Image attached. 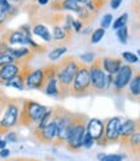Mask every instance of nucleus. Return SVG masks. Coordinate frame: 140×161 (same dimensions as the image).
I'll use <instances>...</instances> for the list:
<instances>
[{"instance_id": "4c0bfd02", "label": "nucleus", "mask_w": 140, "mask_h": 161, "mask_svg": "<svg viewBox=\"0 0 140 161\" xmlns=\"http://www.w3.org/2000/svg\"><path fill=\"white\" fill-rule=\"evenodd\" d=\"M7 100H8V96L3 91H0V117H2V113H3V110H4Z\"/></svg>"}, {"instance_id": "37998d69", "label": "nucleus", "mask_w": 140, "mask_h": 161, "mask_svg": "<svg viewBox=\"0 0 140 161\" xmlns=\"http://www.w3.org/2000/svg\"><path fill=\"white\" fill-rule=\"evenodd\" d=\"M3 161H33L31 158H26V157H13V158H7Z\"/></svg>"}, {"instance_id": "423d86ee", "label": "nucleus", "mask_w": 140, "mask_h": 161, "mask_svg": "<svg viewBox=\"0 0 140 161\" xmlns=\"http://www.w3.org/2000/svg\"><path fill=\"white\" fill-rule=\"evenodd\" d=\"M74 117V113L70 110L65 109L64 107H55L53 108V116L52 118L56 121L57 125V138L53 146L61 147L65 146L66 142V135H67V129Z\"/></svg>"}, {"instance_id": "ea45409f", "label": "nucleus", "mask_w": 140, "mask_h": 161, "mask_svg": "<svg viewBox=\"0 0 140 161\" xmlns=\"http://www.w3.org/2000/svg\"><path fill=\"white\" fill-rule=\"evenodd\" d=\"M9 47L3 39H0V55H3V53H8V51H9Z\"/></svg>"}, {"instance_id": "8fccbe9b", "label": "nucleus", "mask_w": 140, "mask_h": 161, "mask_svg": "<svg viewBox=\"0 0 140 161\" xmlns=\"http://www.w3.org/2000/svg\"><path fill=\"white\" fill-rule=\"evenodd\" d=\"M52 2H61V0H52Z\"/></svg>"}, {"instance_id": "c9c22d12", "label": "nucleus", "mask_w": 140, "mask_h": 161, "mask_svg": "<svg viewBox=\"0 0 140 161\" xmlns=\"http://www.w3.org/2000/svg\"><path fill=\"white\" fill-rule=\"evenodd\" d=\"M112 22H113V16L110 13H108V14H105L101 18V22H100V24H101V27L103 29H108V27H110Z\"/></svg>"}, {"instance_id": "1a4fd4ad", "label": "nucleus", "mask_w": 140, "mask_h": 161, "mask_svg": "<svg viewBox=\"0 0 140 161\" xmlns=\"http://www.w3.org/2000/svg\"><path fill=\"white\" fill-rule=\"evenodd\" d=\"M33 136L43 144H55L56 138H57V125L56 121L52 118V121L49 122L44 129L40 130H31Z\"/></svg>"}, {"instance_id": "49530a36", "label": "nucleus", "mask_w": 140, "mask_h": 161, "mask_svg": "<svg viewBox=\"0 0 140 161\" xmlns=\"http://www.w3.org/2000/svg\"><path fill=\"white\" fill-rule=\"evenodd\" d=\"M104 156H105V153H99V155H97V158H99V160H101Z\"/></svg>"}, {"instance_id": "7c9ffc66", "label": "nucleus", "mask_w": 140, "mask_h": 161, "mask_svg": "<svg viewBox=\"0 0 140 161\" xmlns=\"http://www.w3.org/2000/svg\"><path fill=\"white\" fill-rule=\"evenodd\" d=\"M4 139L7 143H17L18 142V134L16 131H13V130H11V131H7L4 134Z\"/></svg>"}, {"instance_id": "a878e982", "label": "nucleus", "mask_w": 140, "mask_h": 161, "mask_svg": "<svg viewBox=\"0 0 140 161\" xmlns=\"http://www.w3.org/2000/svg\"><path fill=\"white\" fill-rule=\"evenodd\" d=\"M52 116H53V108H49L48 110H47V113L43 116V118L39 121V124L35 126V129H33V130H40V129H44L49 122L52 121Z\"/></svg>"}, {"instance_id": "cd10ccee", "label": "nucleus", "mask_w": 140, "mask_h": 161, "mask_svg": "<svg viewBox=\"0 0 140 161\" xmlns=\"http://www.w3.org/2000/svg\"><path fill=\"white\" fill-rule=\"evenodd\" d=\"M104 35H105V29H103V27L96 29L95 31L92 33V35H91V43H92V44L99 43L100 40L104 38Z\"/></svg>"}, {"instance_id": "f8f14e48", "label": "nucleus", "mask_w": 140, "mask_h": 161, "mask_svg": "<svg viewBox=\"0 0 140 161\" xmlns=\"http://www.w3.org/2000/svg\"><path fill=\"white\" fill-rule=\"evenodd\" d=\"M122 119L119 117H112L105 121V143L109 144H116L119 142V127H121Z\"/></svg>"}, {"instance_id": "f3484780", "label": "nucleus", "mask_w": 140, "mask_h": 161, "mask_svg": "<svg viewBox=\"0 0 140 161\" xmlns=\"http://www.w3.org/2000/svg\"><path fill=\"white\" fill-rule=\"evenodd\" d=\"M51 9L55 12L72 11L79 14L83 11V5L78 4L75 0H61V2H51Z\"/></svg>"}, {"instance_id": "f257e3e1", "label": "nucleus", "mask_w": 140, "mask_h": 161, "mask_svg": "<svg viewBox=\"0 0 140 161\" xmlns=\"http://www.w3.org/2000/svg\"><path fill=\"white\" fill-rule=\"evenodd\" d=\"M78 69V60L74 56H67L60 58L56 64V77L58 82V99H65L69 96L70 87Z\"/></svg>"}, {"instance_id": "09e8293b", "label": "nucleus", "mask_w": 140, "mask_h": 161, "mask_svg": "<svg viewBox=\"0 0 140 161\" xmlns=\"http://www.w3.org/2000/svg\"><path fill=\"white\" fill-rule=\"evenodd\" d=\"M137 56L140 57V49H139V51H137Z\"/></svg>"}, {"instance_id": "393cba45", "label": "nucleus", "mask_w": 140, "mask_h": 161, "mask_svg": "<svg viewBox=\"0 0 140 161\" xmlns=\"http://www.w3.org/2000/svg\"><path fill=\"white\" fill-rule=\"evenodd\" d=\"M0 7H2L4 11H5V13L8 14L9 19H11L13 16H16V14L18 13V8H17L16 5L11 4V3L8 2V0H0Z\"/></svg>"}, {"instance_id": "72a5a7b5", "label": "nucleus", "mask_w": 140, "mask_h": 161, "mask_svg": "<svg viewBox=\"0 0 140 161\" xmlns=\"http://www.w3.org/2000/svg\"><path fill=\"white\" fill-rule=\"evenodd\" d=\"M122 58H125L126 61L130 63V64H135V63L139 61V57L132 52H123L122 53Z\"/></svg>"}, {"instance_id": "412c9836", "label": "nucleus", "mask_w": 140, "mask_h": 161, "mask_svg": "<svg viewBox=\"0 0 140 161\" xmlns=\"http://www.w3.org/2000/svg\"><path fill=\"white\" fill-rule=\"evenodd\" d=\"M101 65L106 74L116 75L122 66V58L116 57H101Z\"/></svg>"}, {"instance_id": "ddd939ff", "label": "nucleus", "mask_w": 140, "mask_h": 161, "mask_svg": "<svg viewBox=\"0 0 140 161\" xmlns=\"http://www.w3.org/2000/svg\"><path fill=\"white\" fill-rule=\"evenodd\" d=\"M134 75V69L131 65H122L121 69L118 70V73L114 75L113 79V90H116L117 92L122 91V90L130 83Z\"/></svg>"}, {"instance_id": "79ce46f5", "label": "nucleus", "mask_w": 140, "mask_h": 161, "mask_svg": "<svg viewBox=\"0 0 140 161\" xmlns=\"http://www.w3.org/2000/svg\"><path fill=\"white\" fill-rule=\"evenodd\" d=\"M122 2H123V0H110V7L113 9H117L119 5L122 4Z\"/></svg>"}, {"instance_id": "2eb2a0df", "label": "nucleus", "mask_w": 140, "mask_h": 161, "mask_svg": "<svg viewBox=\"0 0 140 161\" xmlns=\"http://www.w3.org/2000/svg\"><path fill=\"white\" fill-rule=\"evenodd\" d=\"M0 39H3L9 47H22V46L27 47L26 34L24 31H21L19 29H17V30H7Z\"/></svg>"}, {"instance_id": "7ed1b4c3", "label": "nucleus", "mask_w": 140, "mask_h": 161, "mask_svg": "<svg viewBox=\"0 0 140 161\" xmlns=\"http://www.w3.org/2000/svg\"><path fill=\"white\" fill-rule=\"evenodd\" d=\"M48 109L49 108L35 102V100L24 99L21 114H19V126L27 127L30 130L35 129V126L39 124V121L43 118V116L47 113Z\"/></svg>"}, {"instance_id": "2f4dec72", "label": "nucleus", "mask_w": 140, "mask_h": 161, "mask_svg": "<svg viewBox=\"0 0 140 161\" xmlns=\"http://www.w3.org/2000/svg\"><path fill=\"white\" fill-rule=\"evenodd\" d=\"M95 144V140L94 138L91 136V134H89L87 130H86V134H84V139H83V148L86 149H89V148H92V146Z\"/></svg>"}, {"instance_id": "4be33fe9", "label": "nucleus", "mask_w": 140, "mask_h": 161, "mask_svg": "<svg viewBox=\"0 0 140 161\" xmlns=\"http://www.w3.org/2000/svg\"><path fill=\"white\" fill-rule=\"evenodd\" d=\"M31 33L33 35L40 38L42 40H44L46 43H52V34L49 31V29L42 24V22H36L31 26Z\"/></svg>"}, {"instance_id": "6ab92c4d", "label": "nucleus", "mask_w": 140, "mask_h": 161, "mask_svg": "<svg viewBox=\"0 0 140 161\" xmlns=\"http://www.w3.org/2000/svg\"><path fill=\"white\" fill-rule=\"evenodd\" d=\"M52 42L57 43L58 46H66L67 43H70L72 36L69 33H66L62 25H52Z\"/></svg>"}, {"instance_id": "c03bdc74", "label": "nucleus", "mask_w": 140, "mask_h": 161, "mask_svg": "<svg viewBox=\"0 0 140 161\" xmlns=\"http://www.w3.org/2000/svg\"><path fill=\"white\" fill-rule=\"evenodd\" d=\"M3 148H7V142H5V139L0 135V149H3Z\"/></svg>"}, {"instance_id": "c756f323", "label": "nucleus", "mask_w": 140, "mask_h": 161, "mask_svg": "<svg viewBox=\"0 0 140 161\" xmlns=\"http://www.w3.org/2000/svg\"><path fill=\"white\" fill-rule=\"evenodd\" d=\"M127 19H128V14H127V13H123L122 16H119V17L116 19V21L113 22V29H114V30H118L119 27L126 26Z\"/></svg>"}, {"instance_id": "a211bd4d", "label": "nucleus", "mask_w": 140, "mask_h": 161, "mask_svg": "<svg viewBox=\"0 0 140 161\" xmlns=\"http://www.w3.org/2000/svg\"><path fill=\"white\" fill-rule=\"evenodd\" d=\"M8 53L11 55L16 61H26V63H30L33 60V57L35 56V53L30 49L29 47L26 46H22V47H11L9 48Z\"/></svg>"}, {"instance_id": "de8ad7c7", "label": "nucleus", "mask_w": 140, "mask_h": 161, "mask_svg": "<svg viewBox=\"0 0 140 161\" xmlns=\"http://www.w3.org/2000/svg\"><path fill=\"white\" fill-rule=\"evenodd\" d=\"M135 155H140V149H139V151H137V152H136V153H135Z\"/></svg>"}, {"instance_id": "f03ea898", "label": "nucleus", "mask_w": 140, "mask_h": 161, "mask_svg": "<svg viewBox=\"0 0 140 161\" xmlns=\"http://www.w3.org/2000/svg\"><path fill=\"white\" fill-rule=\"evenodd\" d=\"M88 117L83 113H74V117L67 129L65 148L69 152H78L81 148H83V139L87 130Z\"/></svg>"}, {"instance_id": "58836bf2", "label": "nucleus", "mask_w": 140, "mask_h": 161, "mask_svg": "<svg viewBox=\"0 0 140 161\" xmlns=\"http://www.w3.org/2000/svg\"><path fill=\"white\" fill-rule=\"evenodd\" d=\"M73 31H75V33H81L82 30H83V24L79 21V19H74V22H73Z\"/></svg>"}, {"instance_id": "dca6fc26", "label": "nucleus", "mask_w": 140, "mask_h": 161, "mask_svg": "<svg viewBox=\"0 0 140 161\" xmlns=\"http://www.w3.org/2000/svg\"><path fill=\"white\" fill-rule=\"evenodd\" d=\"M136 131V121L134 119H125L121 122V127H119V142L121 146L126 148L127 142L130 136Z\"/></svg>"}, {"instance_id": "f704fd0d", "label": "nucleus", "mask_w": 140, "mask_h": 161, "mask_svg": "<svg viewBox=\"0 0 140 161\" xmlns=\"http://www.w3.org/2000/svg\"><path fill=\"white\" fill-rule=\"evenodd\" d=\"M125 156L123 155H118V153H110V155H105L100 161H123Z\"/></svg>"}, {"instance_id": "20e7f679", "label": "nucleus", "mask_w": 140, "mask_h": 161, "mask_svg": "<svg viewBox=\"0 0 140 161\" xmlns=\"http://www.w3.org/2000/svg\"><path fill=\"white\" fill-rule=\"evenodd\" d=\"M22 102L24 99L19 97H8L2 117H0V135H4L7 131H11L14 127L19 126Z\"/></svg>"}, {"instance_id": "a18cd8bd", "label": "nucleus", "mask_w": 140, "mask_h": 161, "mask_svg": "<svg viewBox=\"0 0 140 161\" xmlns=\"http://www.w3.org/2000/svg\"><path fill=\"white\" fill-rule=\"evenodd\" d=\"M75 2L78 3V4H81V5H84V4H87L89 0H75Z\"/></svg>"}, {"instance_id": "0eeeda50", "label": "nucleus", "mask_w": 140, "mask_h": 161, "mask_svg": "<svg viewBox=\"0 0 140 161\" xmlns=\"http://www.w3.org/2000/svg\"><path fill=\"white\" fill-rule=\"evenodd\" d=\"M89 77H91V86L94 94H100L105 91V79L106 73L101 65V57L95 58V61L89 65Z\"/></svg>"}, {"instance_id": "a19ab883", "label": "nucleus", "mask_w": 140, "mask_h": 161, "mask_svg": "<svg viewBox=\"0 0 140 161\" xmlns=\"http://www.w3.org/2000/svg\"><path fill=\"white\" fill-rule=\"evenodd\" d=\"M9 156H11V149L9 148L0 149V158L2 160H7V158H9Z\"/></svg>"}, {"instance_id": "5701e85b", "label": "nucleus", "mask_w": 140, "mask_h": 161, "mask_svg": "<svg viewBox=\"0 0 140 161\" xmlns=\"http://www.w3.org/2000/svg\"><path fill=\"white\" fill-rule=\"evenodd\" d=\"M130 95L134 97H140V72H136L130 80Z\"/></svg>"}, {"instance_id": "b1692460", "label": "nucleus", "mask_w": 140, "mask_h": 161, "mask_svg": "<svg viewBox=\"0 0 140 161\" xmlns=\"http://www.w3.org/2000/svg\"><path fill=\"white\" fill-rule=\"evenodd\" d=\"M66 52H67V47L66 46H56L48 52V58H49V61H52V63L57 61V60L62 58V56Z\"/></svg>"}, {"instance_id": "9d476101", "label": "nucleus", "mask_w": 140, "mask_h": 161, "mask_svg": "<svg viewBox=\"0 0 140 161\" xmlns=\"http://www.w3.org/2000/svg\"><path fill=\"white\" fill-rule=\"evenodd\" d=\"M87 131L91 134V136L95 140V144L100 146V147H106L105 143V138H104V133H105V122L103 119L99 118H89L87 122Z\"/></svg>"}, {"instance_id": "aec40b11", "label": "nucleus", "mask_w": 140, "mask_h": 161, "mask_svg": "<svg viewBox=\"0 0 140 161\" xmlns=\"http://www.w3.org/2000/svg\"><path fill=\"white\" fill-rule=\"evenodd\" d=\"M31 70H33L31 65H30V64L26 65L22 72L19 73L17 77H14L12 80H9L5 87H13V88H16V90H19V91H24V90H26V85H25L26 77L29 75V73L31 72Z\"/></svg>"}, {"instance_id": "3c124183", "label": "nucleus", "mask_w": 140, "mask_h": 161, "mask_svg": "<svg viewBox=\"0 0 140 161\" xmlns=\"http://www.w3.org/2000/svg\"><path fill=\"white\" fill-rule=\"evenodd\" d=\"M33 161H36V160H33Z\"/></svg>"}, {"instance_id": "c85d7f7f", "label": "nucleus", "mask_w": 140, "mask_h": 161, "mask_svg": "<svg viewBox=\"0 0 140 161\" xmlns=\"http://www.w3.org/2000/svg\"><path fill=\"white\" fill-rule=\"evenodd\" d=\"M95 53L92 52H86V53H82L79 56V61L83 63V64H87V65H91L94 61H95Z\"/></svg>"}, {"instance_id": "6e6552de", "label": "nucleus", "mask_w": 140, "mask_h": 161, "mask_svg": "<svg viewBox=\"0 0 140 161\" xmlns=\"http://www.w3.org/2000/svg\"><path fill=\"white\" fill-rule=\"evenodd\" d=\"M46 70V83L42 91L52 97H58V82L56 77V64L51 63L44 66Z\"/></svg>"}, {"instance_id": "e433bc0d", "label": "nucleus", "mask_w": 140, "mask_h": 161, "mask_svg": "<svg viewBox=\"0 0 140 161\" xmlns=\"http://www.w3.org/2000/svg\"><path fill=\"white\" fill-rule=\"evenodd\" d=\"M8 19H9L8 14L5 13V11H4L3 8L0 7V33L3 31V29H4V26H5V24H7Z\"/></svg>"}, {"instance_id": "9b49d317", "label": "nucleus", "mask_w": 140, "mask_h": 161, "mask_svg": "<svg viewBox=\"0 0 140 161\" xmlns=\"http://www.w3.org/2000/svg\"><path fill=\"white\" fill-rule=\"evenodd\" d=\"M29 64L30 63H26V61H14L12 64L2 66L0 68V85L7 86L9 80H12L14 77H17Z\"/></svg>"}, {"instance_id": "39448f33", "label": "nucleus", "mask_w": 140, "mask_h": 161, "mask_svg": "<svg viewBox=\"0 0 140 161\" xmlns=\"http://www.w3.org/2000/svg\"><path fill=\"white\" fill-rule=\"evenodd\" d=\"M92 86H91V77H89V65L83 64L78 60V69L75 77L73 79L72 87H70L69 96L73 97H83L92 95Z\"/></svg>"}, {"instance_id": "bb28decb", "label": "nucleus", "mask_w": 140, "mask_h": 161, "mask_svg": "<svg viewBox=\"0 0 140 161\" xmlns=\"http://www.w3.org/2000/svg\"><path fill=\"white\" fill-rule=\"evenodd\" d=\"M116 31H117V38H118L119 42H121L122 44H126L127 40H128V29H127V26L119 27L118 30H116Z\"/></svg>"}, {"instance_id": "4468645a", "label": "nucleus", "mask_w": 140, "mask_h": 161, "mask_svg": "<svg viewBox=\"0 0 140 161\" xmlns=\"http://www.w3.org/2000/svg\"><path fill=\"white\" fill-rule=\"evenodd\" d=\"M46 83V70L43 68L33 69L26 77V90H43Z\"/></svg>"}, {"instance_id": "473e14b6", "label": "nucleus", "mask_w": 140, "mask_h": 161, "mask_svg": "<svg viewBox=\"0 0 140 161\" xmlns=\"http://www.w3.org/2000/svg\"><path fill=\"white\" fill-rule=\"evenodd\" d=\"M16 60L9 55V53H3V55H0V68L4 66V65H8V64H12L14 63Z\"/></svg>"}]
</instances>
